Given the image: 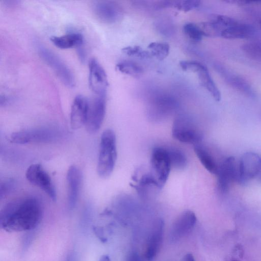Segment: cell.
<instances>
[{
    "instance_id": "cell-1",
    "label": "cell",
    "mask_w": 261,
    "mask_h": 261,
    "mask_svg": "<svg viewBox=\"0 0 261 261\" xmlns=\"http://www.w3.org/2000/svg\"><path fill=\"white\" fill-rule=\"evenodd\" d=\"M42 215V206L37 197L29 196L15 199L2 210L1 227L9 232L31 230L38 225Z\"/></svg>"
},
{
    "instance_id": "cell-2",
    "label": "cell",
    "mask_w": 261,
    "mask_h": 261,
    "mask_svg": "<svg viewBox=\"0 0 261 261\" xmlns=\"http://www.w3.org/2000/svg\"><path fill=\"white\" fill-rule=\"evenodd\" d=\"M97 172L103 178L112 174L117 160L116 139L114 132L107 129L101 135Z\"/></svg>"
},
{
    "instance_id": "cell-3",
    "label": "cell",
    "mask_w": 261,
    "mask_h": 261,
    "mask_svg": "<svg viewBox=\"0 0 261 261\" xmlns=\"http://www.w3.org/2000/svg\"><path fill=\"white\" fill-rule=\"evenodd\" d=\"M173 137L179 142L194 145L200 143L203 135L195 122L189 116L180 115L175 119L172 127Z\"/></svg>"
},
{
    "instance_id": "cell-4",
    "label": "cell",
    "mask_w": 261,
    "mask_h": 261,
    "mask_svg": "<svg viewBox=\"0 0 261 261\" xmlns=\"http://www.w3.org/2000/svg\"><path fill=\"white\" fill-rule=\"evenodd\" d=\"M37 50L41 58L53 70L61 81L65 86L73 87L75 85L74 76L64 62L55 54L42 45H39Z\"/></svg>"
},
{
    "instance_id": "cell-5",
    "label": "cell",
    "mask_w": 261,
    "mask_h": 261,
    "mask_svg": "<svg viewBox=\"0 0 261 261\" xmlns=\"http://www.w3.org/2000/svg\"><path fill=\"white\" fill-rule=\"evenodd\" d=\"M59 137V133L48 128L22 130L12 133L10 136L12 143L24 144L36 142H49Z\"/></svg>"
},
{
    "instance_id": "cell-6",
    "label": "cell",
    "mask_w": 261,
    "mask_h": 261,
    "mask_svg": "<svg viewBox=\"0 0 261 261\" xmlns=\"http://www.w3.org/2000/svg\"><path fill=\"white\" fill-rule=\"evenodd\" d=\"M150 165L152 169L151 174L162 188L168 178L171 168L166 148L156 147L152 149L150 157Z\"/></svg>"
},
{
    "instance_id": "cell-7",
    "label": "cell",
    "mask_w": 261,
    "mask_h": 261,
    "mask_svg": "<svg viewBox=\"0 0 261 261\" xmlns=\"http://www.w3.org/2000/svg\"><path fill=\"white\" fill-rule=\"evenodd\" d=\"M25 177L33 185L44 192L53 201L57 198L56 191L48 173L39 164L31 165L27 169Z\"/></svg>"
},
{
    "instance_id": "cell-8",
    "label": "cell",
    "mask_w": 261,
    "mask_h": 261,
    "mask_svg": "<svg viewBox=\"0 0 261 261\" xmlns=\"http://www.w3.org/2000/svg\"><path fill=\"white\" fill-rule=\"evenodd\" d=\"M217 175L218 187L222 193L228 191L233 181L241 184L239 164L233 156L228 157L221 163L219 166Z\"/></svg>"
},
{
    "instance_id": "cell-9",
    "label": "cell",
    "mask_w": 261,
    "mask_h": 261,
    "mask_svg": "<svg viewBox=\"0 0 261 261\" xmlns=\"http://www.w3.org/2000/svg\"><path fill=\"white\" fill-rule=\"evenodd\" d=\"M92 9L97 19L106 23H113L119 21L123 15V11L121 6L113 1H95L92 4Z\"/></svg>"
},
{
    "instance_id": "cell-10",
    "label": "cell",
    "mask_w": 261,
    "mask_h": 261,
    "mask_svg": "<svg viewBox=\"0 0 261 261\" xmlns=\"http://www.w3.org/2000/svg\"><path fill=\"white\" fill-rule=\"evenodd\" d=\"M106 111V96L97 95L89 100L88 116L85 125L88 133H95L99 129L103 121Z\"/></svg>"
},
{
    "instance_id": "cell-11",
    "label": "cell",
    "mask_w": 261,
    "mask_h": 261,
    "mask_svg": "<svg viewBox=\"0 0 261 261\" xmlns=\"http://www.w3.org/2000/svg\"><path fill=\"white\" fill-rule=\"evenodd\" d=\"M88 66L90 88L97 96H106L109 84L105 69L94 58L89 61Z\"/></svg>"
},
{
    "instance_id": "cell-12",
    "label": "cell",
    "mask_w": 261,
    "mask_h": 261,
    "mask_svg": "<svg viewBox=\"0 0 261 261\" xmlns=\"http://www.w3.org/2000/svg\"><path fill=\"white\" fill-rule=\"evenodd\" d=\"M197 221L195 213L190 210L182 212L173 222L169 233L172 242H176L187 236L194 228Z\"/></svg>"
},
{
    "instance_id": "cell-13",
    "label": "cell",
    "mask_w": 261,
    "mask_h": 261,
    "mask_svg": "<svg viewBox=\"0 0 261 261\" xmlns=\"http://www.w3.org/2000/svg\"><path fill=\"white\" fill-rule=\"evenodd\" d=\"M241 184L256 177L261 172V157L253 152L243 154L239 163Z\"/></svg>"
},
{
    "instance_id": "cell-14",
    "label": "cell",
    "mask_w": 261,
    "mask_h": 261,
    "mask_svg": "<svg viewBox=\"0 0 261 261\" xmlns=\"http://www.w3.org/2000/svg\"><path fill=\"white\" fill-rule=\"evenodd\" d=\"M89 108V100L82 95L74 99L70 112V125L72 129H76L86 125Z\"/></svg>"
},
{
    "instance_id": "cell-15",
    "label": "cell",
    "mask_w": 261,
    "mask_h": 261,
    "mask_svg": "<svg viewBox=\"0 0 261 261\" xmlns=\"http://www.w3.org/2000/svg\"><path fill=\"white\" fill-rule=\"evenodd\" d=\"M164 223L162 219H157L153 225L149 236L145 251V256L148 261L153 259L161 248L164 234Z\"/></svg>"
},
{
    "instance_id": "cell-16",
    "label": "cell",
    "mask_w": 261,
    "mask_h": 261,
    "mask_svg": "<svg viewBox=\"0 0 261 261\" xmlns=\"http://www.w3.org/2000/svg\"><path fill=\"white\" fill-rule=\"evenodd\" d=\"M82 179V173L80 169L75 166H71L68 169L66 176L68 204L70 209L74 208L76 204Z\"/></svg>"
},
{
    "instance_id": "cell-17",
    "label": "cell",
    "mask_w": 261,
    "mask_h": 261,
    "mask_svg": "<svg viewBox=\"0 0 261 261\" xmlns=\"http://www.w3.org/2000/svg\"><path fill=\"white\" fill-rule=\"evenodd\" d=\"M177 107L176 101L169 97L156 98L150 107L149 113L155 120L160 119L172 113Z\"/></svg>"
},
{
    "instance_id": "cell-18",
    "label": "cell",
    "mask_w": 261,
    "mask_h": 261,
    "mask_svg": "<svg viewBox=\"0 0 261 261\" xmlns=\"http://www.w3.org/2000/svg\"><path fill=\"white\" fill-rule=\"evenodd\" d=\"M50 41L58 48L68 49L82 46L84 38L80 33L70 32L62 36H53Z\"/></svg>"
},
{
    "instance_id": "cell-19",
    "label": "cell",
    "mask_w": 261,
    "mask_h": 261,
    "mask_svg": "<svg viewBox=\"0 0 261 261\" xmlns=\"http://www.w3.org/2000/svg\"><path fill=\"white\" fill-rule=\"evenodd\" d=\"M254 33L253 28L249 24L237 21L222 32L221 37L226 39H244L249 38Z\"/></svg>"
},
{
    "instance_id": "cell-20",
    "label": "cell",
    "mask_w": 261,
    "mask_h": 261,
    "mask_svg": "<svg viewBox=\"0 0 261 261\" xmlns=\"http://www.w3.org/2000/svg\"><path fill=\"white\" fill-rule=\"evenodd\" d=\"M196 73L201 85L209 92L215 100L220 101L221 93L212 78L206 66L203 64Z\"/></svg>"
},
{
    "instance_id": "cell-21",
    "label": "cell",
    "mask_w": 261,
    "mask_h": 261,
    "mask_svg": "<svg viewBox=\"0 0 261 261\" xmlns=\"http://www.w3.org/2000/svg\"><path fill=\"white\" fill-rule=\"evenodd\" d=\"M194 150L203 166L211 173L217 174L219 166L212 155L201 143L194 145Z\"/></svg>"
},
{
    "instance_id": "cell-22",
    "label": "cell",
    "mask_w": 261,
    "mask_h": 261,
    "mask_svg": "<svg viewBox=\"0 0 261 261\" xmlns=\"http://www.w3.org/2000/svg\"><path fill=\"white\" fill-rule=\"evenodd\" d=\"M200 5V1L197 0L161 1L157 2L154 8L156 10L173 8L187 12L198 8Z\"/></svg>"
},
{
    "instance_id": "cell-23",
    "label": "cell",
    "mask_w": 261,
    "mask_h": 261,
    "mask_svg": "<svg viewBox=\"0 0 261 261\" xmlns=\"http://www.w3.org/2000/svg\"><path fill=\"white\" fill-rule=\"evenodd\" d=\"M166 149L171 167L177 170L185 169L187 165V159L184 152L174 147H169Z\"/></svg>"
},
{
    "instance_id": "cell-24",
    "label": "cell",
    "mask_w": 261,
    "mask_h": 261,
    "mask_svg": "<svg viewBox=\"0 0 261 261\" xmlns=\"http://www.w3.org/2000/svg\"><path fill=\"white\" fill-rule=\"evenodd\" d=\"M116 68L119 72L134 77H139L144 72L141 65L129 60L119 62L116 64Z\"/></svg>"
},
{
    "instance_id": "cell-25",
    "label": "cell",
    "mask_w": 261,
    "mask_h": 261,
    "mask_svg": "<svg viewBox=\"0 0 261 261\" xmlns=\"http://www.w3.org/2000/svg\"><path fill=\"white\" fill-rule=\"evenodd\" d=\"M151 56L160 61L165 59L169 55L170 46L166 42H152L148 45Z\"/></svg>"
},
{
    "instance_id": "cell-26",
    "label": "cell",
    "mask_w": 261,
    "mask_h": 261,
    "mask_svg": "<svg viewBox=\"0 0 261 261\" xmlns=\"http://www.w3.org/2000/svg\"><path fill=\"white\" fill-rule=\"evenodd\" d=\"M183 32L186 36L194 42L201 41L204 36L198 24L191 22L184 24Z\"/></svg>"
},
{
    "instance_id": "cell-27",
    "label": "cell",
    "mask_w": 261,
    "mask_h": 261,
    "mask_svg": "<svg viewBox=\"0 0 261 261\" xmlns=\"http://www.w3.org/2000/svg\"><path fill=\"white\" fill-rule=\"evenodd\" d=\"M122 52L129 56H136L141 58H148L151 56L149 51L143 50L138 45L126 46L122 49Z\"/></svg>"
},
{
    "instance_id": "cell-28",
    "label": "cell",
    "mask_w": 261,
    "mask_h": 261,
    "mask_svg": "<svg viewBox=\"0 0 261 261\" xmlns=\"http://www.w3.org/2000/svg\"><path fill=\"white\" fill-rule=\"evenodd\" d=\"M16 184L13 178H7L1 182L0 198H5L11 193L15 188Z\"/></svg>"
},
{
    "instance_id": "cell-29",
    "label": "cell",
    "mask_w": 261,
    "mask_h": 261,
    "mask_svg": "<svg viewBox=\"0 0 261 261\" xmlns=\"http://www.w3.org/2000/svg\"><path fill=\"white\" fill-rule=\"evenodd\" d=\"M243 255V248L240 246L236 245L233 248L228 257H227L226 261H241Z\"/></svg>"
},
{
    "instance_id": "cell-30",
    "label": "cell",
    "mask_w": 261,
    "mask_h": 261,
    "mask_svg": "<svg viewBox=\"0 0 261 261\" xmlns=\"http://www.w3.org/2000/svg\"><path fill=\"white\" fill-rule=\"evenodd\" d=\"M126 261H143V260L137 252L133 251L129 253Z\"/></svg>"
},
{
    "instance_id": "cell-31",
    "label": "cell",
    "mask_w": 261,
    "mask_h": 261,
    "mask_svg": "<svg viewBox=\"0 0 261 261\" xmlns=\"http://www.w3.org/2000/svg\"><path fill=\"white\" fill-rule=\"evenodd\" d=\"M184 261H195V260L193 255L189 253L185 255Z\"/></svg>"
},
{
    "instance_id": "cell-32",
    "label": "cell",
    "mask_w": 261,
    "mask_h": 261,
    "mask_svg": "<svg viewBox=\"0 0 261 261\" xmlns=\"http://www.w3.org/2000/svg\"><path fill=\"white\" fill-rule=\"evenodd\" d=\"M7 102H8L7 97H6L5 95H4V96L1 95V100H0L1 106H5V105H6V103H7Z\"/></svg>"
},
{
    "instance_id": "cell-33",
    "label": "cell",
    "mask_w": 261,
    "mask_h": 261,
    "mask_svg": "<svg viewBox=\"0 0 261 261\" xmlns=\"http://www.w3.org/2000/svg\"><path fill=\"white\" fill-rule=\"evenodd\" d=\"M99 261H111L110 257L108 255H102L99 259Z\"/></svg>"
},
{
    "instance_id": "cell-34",
    "label": "cell",
    "mask_w": 261,
    "mask_h": 261,
    "mask_svg": "<svg viewBox=\"0 0 261 261\" xmlns=\"http://www.w3.org/2000/svg\"><path fill=\"white\" fill-rule=\"evenodd\" d=\"M260 26H261V20H260Z\"/></svg>"
},
{
    "instance_id": "cell-35",
    "label": "cell",
    "mask_w": 261,
    "mask_h": 261,
    "mask_svg": "<svg viewBox=\"0 0 261 261\" xmlns=\"http://www.w3.org/2000/svg\"><path fill=\"white\" fill-rule=\"evenodd\" d=\"M261 178V177H260Z\"/></svg>"
}]
</instances>
